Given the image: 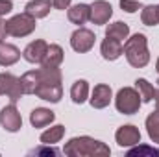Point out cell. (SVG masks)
I'll use <instances>...</instances> for the list:
<instances>
[{
	"label": "cell",
	"mask_w": 159,
	"mask_h": 157,
	"mask_svg": "<svg viewBox=\"0 0 159 157\" xmlns=\"http://www.w3.org/2000/svg\"><path fill=\"white\" fill-rule=\"evenodd\" d=\"M156 70L159 72V57H157V61H156Z\"/></svg>",
	"instance_id": "32"
},
{
	"label": "cell",
	"mask_w": 159,
	"mask_h": 157,
	"mask_svg": "<svg viewBox=\"0 0 159 157\" xmlns=\"http://www.w3.org/2000/svg\"><path fill=\"white\" fill-rule=\"evenodd\" d=\"M115 141H117V144L120 148H131V146L141 142V131L133 124L120 126L117 129V133H115Z\"/></svg>",
	"instance_id": "8"
},
{
	"label": "cell",
	"mask_w": 159,
	"mask_h": 157,
	"mask_svg": "<svg viewBox=\"0 0 159 157\" xmlns=\"http://www.w3.org/2000/svg\"><path fill=\"white\" fill-rule=\"evenodd\" d=\"M0 94H6L11 104H17L24 94L20 87V78L13 76L11 72H0Z\"/></svg>",
	"instance_id": "5"
},
{
	"label": "cell",
	"mask_w": 159,
	"mask_h": 157,
	"mask_svg": "<svg viewBox=\"0 0 159 157\" xmlns=\"http://www.w3.org/2000/svg\"><path fill=\"white\" fill-rule=\"evenodd\" d=\"M100 54H102V57L106 61H115V59H119L120 56L124 54V46H122L120 41L106 37L102 41V44H100Z\"/></svg>",
	"instance_id": "13"
},
{
	"label": "cell",
	"mask_w": 159,
	"mask_h": 157,
	"mask_svg": "<svg viewBox=\"0 0 159 157\" xmlns=\"http://www.w3.org/2000/svg\"><path fill=\"white\" fill-rule=\"evenodd\" d=\"M94 34L91 32V30H87V28H78V30H74L72 32V35H70V46H72V50H76L78 54H85V52H89L93 46H94Z\"/></svg>",
	"instance_id": "7"
},
{
	"label": "cell",
	"mask_w": 159,
	"mask_h": 157,
	"mask_svg": "<svg viewBox=\"0 0 159 157\" xmlns=\"http://www.w3.org/2000/svg\"><path fill=\"white\" fill-rule=\"evenodd\" d=\"M20 59V50L15 44L0 43V67H11Z\"/></svg>",
	"instance_id": "14"
},
{
	"label": "cell",
	"mask_w": 159,
	"mask_h": 157,
	"mask_svg": "<svg viewBox=\"0 0 159 157\" xmlns=\"http://www.w3.org/2000/svg\"><path fill=\"white\" fill-rule=\"evenodd\" d=\"M54 111H50V109H46V107H35L32 113H30V124L34 126V128H46L48 124H52L54 122Z\"/></svg>",
	"instance_id": "16"
},
{
	"label": "cell",
	"mask_w": 159,
	"mask_h": 157,
	"mask_svg": "<svg viewBox=\"0 0 159 157\" xmlns=\"http://www.w3.org/2000/svg\"><path fill=\"white\" fill-rule=\"evenodd\" d=\"M11 9H13V2L11 0H0V17L11 13Z\"/></svg>",
	"instance_id": "29"
},
{
	"label": "cell",
	"mask_w": 159,
	"mask_h": 157,
	"mask_svg": "<svg viewBox=\"0 0 159 157\" xmlns=\"http://www.w3.org/2000/svg\"><path fill=\"white\" fill-rule=\"evenodd\" d=\"M141 104H143L141 94L133 87H122L115 96V107L122 115H135L139 111Z\"/></svg>",
	"instance_id": "3"
},
{
	"label": "cell",
	"mask_w": 159,
	"mask_h": 157,
	"mask_svg": "<svg viewBox=\"0 0 159 157\" xmlns=\"http://www.w3.org/2000/svg\"><path fill=\"white\" fill-rule=\"evenodd\" d=\"M35 96L41 98V100H44V102L57 104L61 100V96H63V87L57 81H44V83H41L37 87Z\"/></svg>",
	"instance_id": "10"
},
{
	"label": "cell",
	"mask_w": 159,
	"mask_h": 157,
	"mask_svg": "<svg viewBox=\"0 0 159 157\" xmlns=\"http://www.w3.org/2000/svg\"><path fill=\"white\" fill-rule=\"evenodd\" d=\"M63 154L69 157H106L111 154V150L102 141L81 135V137H72L65 144Z\"/></svg>",
	"instance_id": "1"
},
{
	"label": "cell",
	"mask_w": 159,
	"mask_h": 157,
	"mask_svg": "<svg viewBox=\"0 0 159 157\" xmlns=\"http://www.w3.org/2000/svg\"><path fill=\"white\" fill-rule=\"evenodd\" d=\"M63 135H65V126H61V124H57V126H54V128H50V129H46V131H43L39 137L41 144H56V142H59L61 139H63Z\"/></svg>",
	"instance_id": "21"
},
{
	"label": "cell",
	"mask_w": 159,
	"mask_h": 157,
	"mask_svg": "<svg viewBox=\"0 0 159 157\" xmlns=\"http://www.w3.org/2000/svg\"><path fill=\"white\" fill-rule=\"evenodd\" d=\"M146 131L150 141L159 144V111H154L146 117Z\"/></svg>",
	"instance_id": "24"
},
{
	"label": "cell",
	"mask_w": 159,
	"mask_h": 157,
	"mask_svg": "<svg viewBox=\"0 0 159 157\" xmlns=\"http://www.w3.org/2000/svg\"><path fill=\"white\" fill-rule=\"evenodd\" d=\"M111 98H113V91H111V87L106 85V83H98V85L93 89L89 102H91V105H93L94 109H104V107L109 105Z\"/></svg>",
	"instance_id": "11"
},
{
	"label": "cell",
	"mask_w": 159,
	"mask_h": 157,
	"mask_svg": "<svg viewBox=\"0 0 159 157\" xmlns=\"http://www.w3.org/2000/svg\"><path fill=\"white\" fill-rule=\"evenodd\" d=\"M120 7L126 13H137L139 9H143L139 0H120Z\"/></svg>",
	"instance_id": "26"
},
{
	"label": "cell",
	"mask_w": 159,
	"mask_h": 157,
	"mask_svg": "<svg viewBox=\"0 0 159 157\" xmlns=\"http://www.w3.org/2000/svg\"><path fill=\"white\" fill-rule=\"evenodd\" d=\"M135 89L139 91L143 104L152 102V100H154V96H156V89H154V85H152L148 79H144V78H137V79H135Z\"/></svg>",
	"instance_id": "22"
},
{
	"label": "cell",
	"mask_w": 159,
	"mask_h": 157,
	"mask_svg": "<svg viewBox=\"0 0 159 157\" xmlns=\"http://www.w3.org/2000/svg\"><path fill=\"white\" fill-rule=\"evenodd\" d=\"M124 56L128 63L135 69H143L150 63V52H148V41L144 34H133L124 44Z\"/></svg>",
	"instance_id": "2"
},
{
	"label": "cell",
	"mask_w": 159,
	"mask_h": 157,
	"mask_svg": "<svg viewBox=\"0 0 159 157\" xmlns=\"http://www.w3.org/2000/svg\"><path fill=\"white\" fill-rule=\"evenodd\" d=\"M6 26H7V35H13V37H26L30 35L35 26H37V19L30 17L28 13H19L15 17H11L9 20H6Z\"/></svg>",
	"instance_id": "4"
},
{
	"label": "cell",
	"mask_w": 159,
	"mask_h": 157,
	"mask_svg": "<svg viewBox=\"0 0 159 157\" xmlns=\"http://www.w3.org/2000/svg\"><path fill=\"white\" fill-rule=\"evenodd\" d=\"M6 35H7V26H6V20H2L0 17V43L6 39Z\"/></svg>",
	"instance_id": "30"
},
{
	"label": "cell",
	"mask_w": 159,
	"mask_h": 157,
	"mask_svg": "<svg viewBox=\"0 0 159 157\" xmlns=\"http://www.w3.org/2000/svg\"><path fill=\"white\" fill-rule=\"evenodd\" d=\"M141 20L144 26H156L159 24V9L157 6L150 4V6H143L141 9Z\"/></svg>",
	"instance_id": "23"
},
{
	"label": "cell",
	"mask_w": 159,
	"mask_h": 157,
	"mask_svg": "<svg viewBox=\"0 0 159 157\" xmlns=\"http://www.w3.org/2000/svg\"><path fill=\"white\" fill-rule=\"evenodd\" d=\"M30 154H34V155H59V150L52 148V144H41V148L32 150Z\"/></svg>",
	"instance_id": "27"
},
{
	"label": "cell",
	"mask_w": 159,
	"mask_h": 157,
	"mask_svg": "<svg viewBox=\"0 0 159 157\" xmlns=\"http://www.w3.org/2000/svg\"><path fill=\"white\" fill-rule=\"evenodd\" d=\"M106 37H111V39H117V41H122L129 37V26L122 20H117V22H111L106 26Z\"/></svg>",
	"instance_id": "19"
},
{
	"label": "cell",
	"mask_w": 159,
	"mask_h": 157,
	"mask_svg": "<svg viewBox=\"0 0 159 157\" xmlns=\"http://www.w3.org/2000/svg\"><path fill=\"white\" fill-rule=\"evenodd\" d=\"M89 15H91V6L89 4H76V6H70L69 11H67V17L72 24H85L89 20Z\"/></svg>",
	"instance_id": "15"
},
{
	"label": "cell",
	"mask_w": 159,
	"mask_h": 157,
	"mask_svg": "<svg viewBox=\"0 0 159 157\" xmlns=\"http://www.w3.org/2000/svg\"><path fill=\"white\" fill-rule=\"evenodd\" d=\"M154 100H156V111H159V89L156 91V96H154Z\"/></svg>",
	"instance_id": "31"
},
{
	"label": "cell",
	"mask_w": 159,
	"mask_h": 157,
	"mask_svg": "<svg viewBox=\"0 0 159 157\" xmlns=\"http://www.w3.org/2000/svg\"><path fill=\"white\" fill-rule=\"evenodd\" d=\"M54 9H69L72 0H48Z\"/></svg>",
	"instance_id": "28"
},
{
	"label": "cell",
	"mask_w": 159,
	"mask_h": 157,
	"mask_svg": "<svg viewBox=\"0 0 159 157\" xmlns=\"http://www.w3.org/2000/svg\"><path fill=\"white\" fill-rule=\"evenodd\" d=\"M50 2L48 0H30L24 7V13H28L34 19H44L50 13Z\"/></svg>",
	"instance_id": "18"
},
{
	"label": "cell",
	"mask_w": 159,
	"mask_h": 157,
	"mask_svg": "<svg viewBox=\"0 0 159 157\" xmlns=\"http://www.w3.org/2000/svg\"><path fill=\"white\" fill-rule=\"evenodd\" d=\"M157 9H159V6H157Z\"/></svg>",
	"instance_id": "33"
},
{
	"label": "cell",
	"mask_w": 159,
	"mask_h": 157,
	"mask_svg": "<svg viewBox=\"0 0 159 157\" xmlns=\"http://www.w3.org/2000/svg\"><path fill=\"white\" fill-rule=\"evenodd\" d=\"M0 126L9 133H17L22 128V117L15 107V104H9L0 111Z\"/></svg>",
	"instance_id": "6"
},
{
	"label": "cell",
	"mask_w": 159,
	"mask_h": 157,
	"mask_svg": "<svg viewBox=\"0 0 159 157\" xmlns=\"http://www.w3.org/2000/svg\"><path fill=\"white\" fill-rule=\"evenodd\" d=\"M128 155L129 157H133V155H139V157H143V155H150V157H159V150H156V148H152V146H146V144H135V148H129L128 150Z\"/></svg>",
	"instance_id": "25"
},
{
	"label": "cell",
	"mask_w": 159,
	"mask_h": 157,
	"mask_svg": "<svg viewBox=\"0 0 159 157\" xmlns=\"http://www.w3.org/2000/svg\"><path fill=\"white\" fill-rule=\"evenodd\" d=\"M70 98L74 104H83L89 98V83L85 79H76L70 87Z\"/></svg>",
	"instance_id": "20"
},
{
	"label": "cell",
	"mask_w": 159,
	"mask_h": 157,
	"mask_svg": "<svg viewBox=\"0 0 159 157\" xmlns=\"http://www.w3.org/2000/svg\"><path fill=\"white\" fill-rule=\"evenodd\" d=\"M63 57H65V52L59 44H48L41 65L43 67H59L63 63Z\"/></svg>",
	"instance_id": "17"
},
{
	"label": "cell",
	"mask_w": 159,
	"mask_h": 157,
	"mask_svg": "<svg viewBox=\"0 0 159 157\" xmlns=\"http://www.w3.org/2000/svg\"><path fill=\"white\" fill-rule=\"evenodd\" d=\"M46 48H48V43L43 39H37V41H32L26 48H24V52H22V57L28 61V63H41L43 61V57H44V54H46Z\"/></svg>",
	"instance_id": "12"
},
{
	"label": "cell",
	"mask_w": 159,
	"mask_h": 157,
	"mask_svg": "<svg viewBox=\"0 0 159 157\" xmlns=\"http://www.w3.org/2000/svg\"><path fill=\"white\" fill-rule=\"evenodd\" d=\"M113 17V7L107 0H94L91 4V15H89V20L93 24H107L109 19Z\"/></svg>",
	"instance_id": "9"
}]
</instances>
